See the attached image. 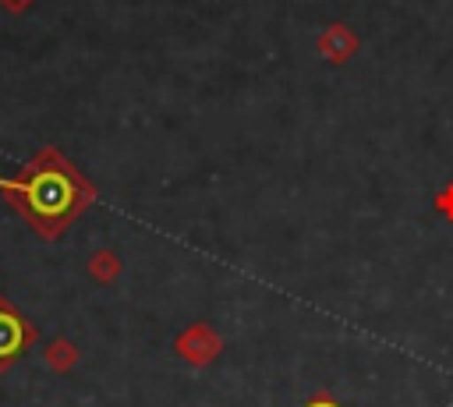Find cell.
Wrapping results in <instances>:
<instances>
[{"instance_id":"52a82bcc","label":"cell","mask_w":453,"mask_h":407,"mask_svg":"<svg viewBox=\"0 0 453 407\" xmlns=\"http://www.w3.org/2000/svg\"><path fill=\"white\" fill-rule=\"evenodd\" d=\"M432 205H435V212H439V216H446V219L453 223V180L435 195V202H432Z\"/></svg>"},{"instance_id":"8992f818","label":"cell","mask_w":453,"mask_h":407,"mask_svg":"<svg viewBox=\"0 0 453 407\" xmlns=\"http://www.w3.org/2000/svg\"><path fill=\"white\" fill-rule=\"evenodd\" d=\"M120 269H124V262H120V255H117L113 248H99V251H92V258H88V276H92L96 283H103V287H110V283L120 276Z\"/></svg>"},{"instance_id":"5b68a950","label":"cell","mask_w":453,"mask_h":407,"mask_svg":"<svg viewBox=\"0 0 453 407\" xmlns=\"http://www.w3.org/2000/svg\"><path fill=\"white\" fill-rule=\"evenodd\" d=\"M78 357H81V350H78L74 340H67V336H53V340L42 347V361H46V368L57 372V375H67V372L78 365Z\"/></svg>"},{"instance_id":"7a4b0ae2","label":"cell","mask_w":453,"mask_h":407,"mask_svg":"<svg viewBox=\"0 0 453 407\" xmlns=\"http://www.w3.org/2000/svg\"><path fill=\"white\" fill-rule=\"evenodd\" d=\"M39 340V329L25 319L18 304L0 294V372H7L18 357H25Z\"/></svg>"},{"instance_id":"9c48e42d","label":"cell","mask_w":453,"mask_h":407,"mask_svg":"<svg viewBox=\"0 0 453 407\" xmlns=\"http://www.w3.org/2000/svg\"><path fill=\"white\" fill-rule=\"evenodd\" d=\"M0 4H4V11L21 14V11H28V4H32V0H0Z\"/></svg>"},{"instance_id":"ba28073f","label":"cell","mask_w":453,"mask_h":407,"mask_svg":"<svg viewBox=\"0 0 453 407\" xmlns=\"http://www.w3.org/2000/svg\"><path fill=\"white\" fill-rule=\"evenodd\" d=\"M304 407H343L336 396H329V393H311L308 400H304Z\"/></svg>"},{"instance_id":"3957f363","label":"cell","mask_w":453,"mask_h":407,"mask_svg":"<svg viewBox=\"0 0 453 407\" xmlns=\"http://www.w3.org/2000/svg\"><path fill=\"white\" fill-rule=\"evenodd\" d=\"M173 350H177L180 361H188L195 368H205V365H212L223 354V336L209 322H191L188 329L177 333Z\"/></svg>"},{"instance_id":"6da1fadb","label":"cell","mask_w":453,"mask_h":407,"mask_svg":"<svg viewBox=\"0 0 453 407\" xmlns=\"http://www.w3.org/2000/svg\"><path fill=\"white\" fill-rule=\"evenodd\" d=\"M96 184L57 149H35L14 173L0 177V198L42 241H57L96 202Z\"/></svg>"},{"instance_id":"277c9868","label":"cell","mask_w":453,"mask_h":407,"mask_svg":"<svg viewBox=\"0 0 453 407\" xmlns=\"http://www.w3.org/2000/svg\"><path fill=\"white\" fill-rule=\"evenodd\" d=\"M357 32L350 28V25H343V21H333V25H326V32L319 35V53L329 60V64H347L354 53H357Z\"/></svg>"}]
</instances>
